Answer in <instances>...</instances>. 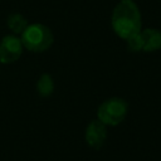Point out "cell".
I'll use <instances>...</instances> for the list:
<instances>
[{"label": "cell", "instance_id": "cell-9", "mask_svg": "<svg viewBox=\"0 0 161 161\" xmlns=\"http://www.w3.org/2000/svg\"><path fill=\"white\" fill-rule=\"evenodd\" d=\"M127 42V48L130 52H140L142 50V47H143V43H142V38H141V34H136V35H132L130 36L128 39H126Z\"/></svg>", "mask_w": 161, "mask_h": 161}, {"label": "cell", "instance_id": "cell-4", "mask_svg": "<svg viewBox=\"0 0 161 161\" xmlns=\"http://www.w3.org/2000/svg\"><path fill=\"white\" fill-rule=\"evenodd\" d=\"M23 44L16 35H6L0 42V62L10 64L16 62L23 53Z\"/></svg>", "mask_w": 161, "mask_h": 161}, {"label": "cell", "instance_id": "cell-5", "mask_svg": "<svg viewBox=\"0 0 161 161\" xmlns=\"http://www.w3.org/2000/svg\"><path fill=\"white\" fill-rule=\"evenodd\" d=\"M84 138L86 142L88 143L89 147L99 150L106 138H107V127L103 122H101L98 118L93 119L88 123L87 128H86V133H84Z\"/></svg>", "mask_w": 161, "mask_h": 161}, {"label": "cell", "instance_id": "cell-8", "mask_svg": "<svg viewBox=\"0 0 161 161\" xmlns=\"http://www.w3.org/2000/svg\"><path fill=\"white\" fill-rule=\"evenodd\" d=\"M36 91L40 97H49L54 91V80L50 74L43 73L36 82Z\"/></svg>", "mask_w": 161, "mask_h": 161}, {"label": "cell", "instance_id": "cell-3", "mask_svg": "<svg viewBox=\"0 0 161 161\" xmlns=\"http://www.w3.org/2000/svg\"><path fill=\"white\" fill-rule=\"evenodd\" d=\"M128 104L119 97H112L101 103L97 111V117L106 126H117L127 116Z\"/></svg>", "mask_w": 161, "mask_h": 161}, {"label": "cell", "instance_id": "cell-1", "mask_svg": "<svg viewBox=\"0 0 161 161\" xmlns=\"http://www.w3.org/2000/svg\"><path fill=\"white\" fill-rule=\"evenodd\" d=\"M111 23L113 31L125 40L142 30L141 14L132 0H121L114 6Z\"/></svg>", "mask_w": 161, "mask_h": 161}, {"label": "cell", "instance_id": "cell-6", "mask_svg": "<svg viewBox=\"0 0 161 161\" xmlns=\"http://www.w3.org/2000/svg\"><path fill=\"white\" fill-rule=\"evenodd\" d=\"M141 38H142V50L145 52H155L161 49V30L153 29V28H147L140 31Z\"/></svg>", "mask_w": 161, "mask_h": 161}, {"label": "cell", "instance_id": "cell-2", "mask_svg": "<svg viewBox=\"0 0 161 161\" xmlns=\"http://www.w3.org/2000/svg\"><path fill=\"white\" fill-rule=\"evenodd\" d=\"M20 40L26 50L42 53L52 47L54 42V35L47 25L35 23L25 28V30L21 33Z\"/></svg>", "mask_w": 161, "mask_h": 161}, {"label": "cell", "instance_id": "cell-7", "mask_svg": "<svg viewBox=\"0 0 161 161\" xmlns=\"http://www.w3.org/2000/svg\"><path fill=\"white\" fill-rule=\"evenodd\" d=\"M8 28L14 33V34H20L25 30V28L29 25L26 18H24L21 14L19 13H14L11 15H9L8 20H6Z\"/></svg>", "mask_w": 161, "mask_h": 161}]
</instances>
